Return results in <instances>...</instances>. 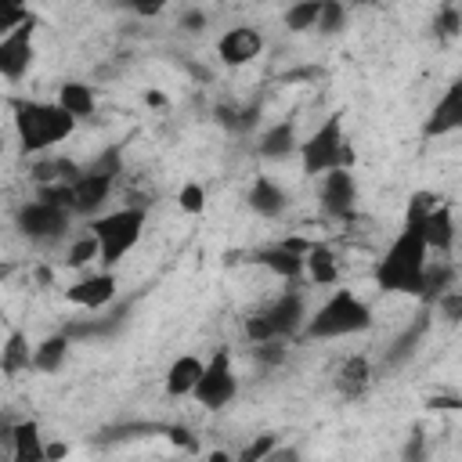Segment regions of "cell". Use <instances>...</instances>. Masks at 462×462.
<instances>
[{"instance_id":"1","label":"cell","mask_w":462,"mask_h":462,"mask_svg":"<svg viewBox=\"0 0 462 462\" xmlns=\"http://www.w3.org/2000/svg\"><path fill=\"white\" fill-rule=\"evenodd\" d=\"M426 267H430V245H426L419 224H404L375 263V285L383 292L422 296Z\"/></svg>"},{"instance_id":"2","label":"cell","mask_w":462,"mask_h":462,"mask_svg":"<svg viewBox=\"0 0 462 462\" xmlns=\"http://www.w3.org/2000/svg\"><path fill=\"white\" fill-rule=\"evenodd\" d=\"M14 130L25 152H43L61 144L76 130V116L58 101H14Z\"/></svg>"},{"instance_id":"3","label":"cell","mask_w":462,"mask_h":462,"mask_svg":"<svg viewBox=\"0 0 462 462\" xmlns=\"http://www.w3.org/2000/svg\"><path fill=\"white\" fill-rule=\"evenodd\" d=\"M368 325H372L368 303L350 289H336L314 314H307L303 336L307 339H343V336L365 332Z\"/></svg>"},{"instance_id":"4","label":"cell","mask_w":462,"mask_h":462,"mask_svg":"<svg viewBox=\"0 0 462 462\" xmlns=\"http://www.w3.org/2000/svg\"><path fill=\"white\" fill-rule=\"evenodd\" d=\"M354 162H357V155H354V144L343 134V116L339 112H332L307 141H300V166H303L307 177H321L332 166L354 170Z\"/></svg>"},{"instance_id":"5","label":"cell","mask_w":462,"mask_h":462,"mask_svg":"<svg viewBox=\"0 0 462 462\" xmlns=\"http://www.w3.org/2000/svg\"><path fill=\"white\" fill-rule=\"evenodd\" d=\"M90 231L101 242V267H116L141 238L144 231V209L141 206H123L112 213H101L90 220Z\"/></svg>"},{"instance_id":"6","label":"cell","mask_w":462,"mask_h":462,"mask_svg":"<svg viewBox=\"0 0 462 462\" xmlns=\"http://www.w3.org/2000/svg\"><path fill=\"white\" fill-rule=\"evenodd\" d=\"M238 393V375H235V361H231V350L227 346H217L209 357H206V368H202V379L195 386V401L206 408V411H220L235 401Z\"/></svg>"},{"instance_id":"7","label":"cell","mask_w":462,"mask_h":462,"mask_svg":"<svg viewBox=\"0 0 462 462\" xmlns=\"http://www.w3.org/2000/svg\"><path fill=\"white\" fill-rule=\"evenodd\" d=\"M14 220H18V231L25 238H32V242H54V238H61L69 231L72 209L54 206L47 199H36V202H25Z\"/></svg>"},{"instance_id":"8","label":"cell","mask_w":462,"mask_h":462,"mask_svg":"<svg viewBox=\"0 0 462 462\" xmlns=\"http://www.w3.org/2000/svg\"><path fill=\"white\" fill-rule=\"evenodd\" d=\"M32 25L36 18H29L25 25H18L14 32L0 36V72L7 83H18L29 69H32Z\"/></svg>"},{"instance_id":"9","label":"cell","mask_w":462,"mask_h":462,"mask_svg":"<svg viewBox=\"0 0 462 462\" xmlns=\"http://www.w3.org/2000/svg\"><path fill=\"white\" fill-rule=\"evenodd\" d=\"M357 206V180L354 170L346 166H332L328 173H321V209L336 220H346Z\"/></svg>"},{"instance_id":"10","label":"cell","mask_w":462,"mask_h":462,"mask_svg":"<svg viewBox=\"0 0 462 462\" xmlns=\"http://www.w3.org/2000/svg\"><path fill=\"white\" fill-rule=\"evenodd\" d=\"M455 130H462V76L451 79L444 87V94L433 101V108L422 123V137H448Z\"/></svg>"},{"instance_id":"11","label":"cell","mask_w":462,"mask_h":462,"mask_svg":"<svg viewBox=\"0 0 462 462\" xmlns=\"http://www.w3.org/2000/svg\"><path fill=\"white\" fill-rule=\"evenodd\" d=\"M112 184H116L112 173H101V170L83 166V173L72 180V213H79V217H94V213L108 202Z\"/></svg>"},{"instance_id":"12","label":"cell","mask_w":462,"mask_h":462,"mask_svg":"<svg viewBox=\"0 0 462 462\" xmlns=\"http://www.w3.org/2000/svg\"><path fill=\"white\" fill-rule=\"evenodd\" d=\"M260 51H263V32L253 29V25H231V29L217 40V54H220V61L231 65V69L249 65L253 58H260Z\"/></svg>"},{"instance_id":"13","label":"cell","mask_w":462,"mask_h":462,"mask_svg":"<svg viewBox=\"0 0 462 462\" xmlns=\"http://www.w3.org/2000/svg\"><path fill=\"white\" fill-rule=\"evenodd\" d=\"M65 296H69V303L87 307V310L108 307L112 296H116V274H112V267H101V271H94V274H83L79 282H72V285L65 289Z\"/></svg>"},{"instance_id":"14","label":"cell","mask_w":462,"mask_h":462,"mask_svg":"<svg viewBox=\"0 0 462 462\" xmlns=\"http://www.w3.org/2000/svg\"><path fill=\"white\" fill-rule=\"evenodd\" d=\"M263 314H267V321H271V328H274L278 339H285V336H303L307 307H303V296H300L296 289H289V292H282L274 303H267Z\"/></svg>"},{"instance_id":"15","label":"cell","mask_w":462,"mask_h":462,"mask_svg":"<svg viewBox=\"0 0 462 462\" xmlns=\"http://www.w3.org/2000/svg\"><path fill=\"white\" fill-rule=\"evenodd\" d=\"M4 444H7V455L14 462H43L47 458V444L40 440V426L32 419L7 422L4 426Z\"/></svg>"},{"instance_id":"16","label":"cell","mask_w":462,"mask_h":462,"mask_svg":"<svg viewBox=\"0 0 462 462\" xmlns=\"http://www.w3.org/2000/svg\"><path fill=\"white\" fill-rule=\"evenodd\" d=\"M419 231H422L430 253H448V249L455 245V231H458L451 206H448V202H437V209L419 224Z\"/></svg>"},{"instance_id":"17","label":"cell","mask_w":462,"mask_h":462,"mask_svg":"<svg viewBox=\"0 0 462 462\" xmlns=\"http://www.w3.org/2000/svg\"><path fill=\"white\" fill-rule=\"evenodd\" d=\"M202 368H206V361L195 357V354L173 357V365L166 368V393L170 397H191L199 379H202Z\"/></svg>"},{"instance_id":"18","label":"cell","mask_w":462,"mask_h":462,"mask_svg":"<svg viewBox=\"0 0 462 462\" xmlns=\"http://www.w3.org/2000/svg\"><path fill=\"white\" fill-rule=\"evenodd\" d=\"M256 152L263 159H289L292 152H300V137H296V123L292 119H278L260 134Z\"/></svg>"},{"instance_id":"19","label":"cell","mask_w":462,"mask_h":462,"mask_svg":"<svg viewBox=\"0 0 462 462\" xmlns=\"http://www.w3.org/2000/svg\"><path fill=\"white\" fill-rule=\"evenodd\" d=\"M303 274L314 285H336L339 282V256L332 245L325 242H310V249L303 253Z\"/></svg>"},{"instance_id":"20","label":"cell","mask_w":462,"mask_h":462,"mask_svg":"<svg viewBox=\"0 0 462 462\" xmlns=\"http://www.w3.org/2000/svg\"><path fill=\"white\" fill-rule=\"evenodd\" d=\"M245 202H249V209L253 213H260V217H267V220H274V217H282L285 213V191H282V184H274L271 177H256L253 180V188H249V195H245Z\"/></svg>"},{"instance_id":"21","label":"cell","mask_w":462,"mask_h":462,"mask_svg":"<svg viewBox=\"0 0 462 462\" xmlns=\"http://www.w3.org/2000/svg\"><path fill=\"white\" fill-rule=\"evenodd\" d=\"M256 263L267 267V271H274L278 278H300V274H303V253L292 249L289 242L260 249V253H256Z\"/></svg>"},{"instance_id":"22","label":"cell","mask_w":462,"mask_h":462,"mask_svg":"<svg viewBox=\"0 0 462 462\" xmlns=\"http://www.w3.org/2000/svg\"><path fill=\"white\" fill-rule=\"evenodd\" d=\"M368 383H372V365H368V357H361V354H354V357H346L343 365H339V372H336V390L350 401V397H361L365 390H368Z\"/></svg>"},{"instance_id":"23","label":"cell","mask_w":462,"mask_h":462,"mask_svg":"<svg viewBox=\"0 0 462 462\" xmlns=\"http://www.w3.org/2000/svg\"><path fill=\"white\" fill-rule=\"evenodd\" d=\"M58 105L69 108L76 119H87V116H94L97 97H94V87H87L83 79H65L58 87Z\"/></svg>"},{"instance_id":"24","label":"cell","mask_w":462,"mask_h":462,"mask_svg":"<svg viewBox=\"0 0 462 462\" xmlns=\"http://www.w3.org/2000/svg\"><path fill=\"white\" fill-rule=\"evenodd\" d=\"M0 368H4L7 379L18 375L22 368H32V350H29V336L25 332H18V328L7 332V339L0 346Z\"/></svg>"},{"instance_id":"25","label":"cell","mask_w":462,"mask_h":462,"mask_svg":"<svg viewBox=\"0 0 462 462\" xmlns=\"http://www.w3.org/2000/svg\"><path fill=\"white\" fill-rule=\"evenodd\" d=\"M65 357H69V336L54 332L32 346V372H58L65 365Z\"/></svg>"},{"instance_id":"26","label":"cell","mask_w":462,"mask_h":462,"mask_svg":"<svg viewBox=\"0 0 462 462\" xmlns=\"http://www.w3.org/2000/svg\"><path fill=\"white\" fill-rule=\"evenodd\" d=\"M90 263H101V242H97L94 231L72 238V245H69V253H65V267L83 271V267H90Z\"/></svg>"},{"instance_id":"27","label":"cell","mask_w":462,"mask_h":462,"mask_svg":"<svg viewBox=\"0 0 462 462\" xmlns=\"http://www.w3.org/2000/svg\"><path fill=\"white\" fill-rule=\"evenodd\" d=\"M318 14H321V0H296L285 11V29L289 32H310V29H318Z\"/></svg>"},{"instance_id":"28","label":"cell","mask_w":462,"mask_h":462,"mask_svg":"<svg viewBox=\"0 0 462 462\" xmlns=\"http://www.w3.org/2000/svg\"><path fill=\"white\" fill-rule=\"evenodd\" d=\"M346 25V4L343 0H321V14H318V32L321 36H336Z\"/></svg>"},{"instance_id":"29","label":"cell","mask_w":462,"mask_h":462,"mask_svg":"<svg viewBox=\"0 0 462 462\" xmlns=\"http://www.w3.org/2000/svg\"><path fill=\"white\" fill-rule=\"evenodd\" d=\"M437 195L433 191H411V199H408V206H404V224H422L433 209H437Z\"/></svg>"},{"instance_id":"30","label":"cell","mask_w":462,"mask_h":462,"mask_svg":"<svg viewBox=\"0 0 462 462\" xmlns=\"http://www.w3.org/2000/svg\"><path fill=\"white\" fill-rule=\"evenodd\" d=\"M433 32H437L440 40H455V36L462 32V11L451 7V4H444V7L437 11V18H433Z\"/></svg>"},{"instance_id":"31","label":"cell","mask_w":462,"mask_h":462,"mask_svg":"<svg viewBox=\"0 0 462 462\" xmlns=\"http://www.w3.org/2000/svg\"><path fill=\"white\" fill-rule=\"evenodd\" d=\"M451 282V267L433 260V267H426V282H422V300H437Z\"/></svg>"},{"instance_id":"32","label":"cell","mask_w":462,"mask_h":462,"mask_svg":"<svg viewBox=\"0 0 462 462\" xmlns=\"http://www.w3.org/2000/svg\"><path fill=\"white\" fill-rule=\"evenodd\" d=\"M177 206H180L184 213L199 217V213L206 209V188H202V184H195V180L180 184V191H177Z\"/></svg>"},{"instance_id":"33","label":"cell","mask_w":462,"mask_h":462,"mask_svg":"<svg viewBox=\"0 0 462 462\" xmlns=\"http://www.w3.org/2000/svg\"><path fill=\"white\" fill-rule=\"evenodd\" d=\"M274 448H278V433H263V437H256L249 448H242L238 458H242V462H263V458L274 455Z\"/></svg>"},{"instance_id":"34","label":"cell","mask_w":462,"mask_h":462,"mask_svg":"<svg viewBox=\"0 0 462 462\" xmlns=\"http://www.w3.org/2000/svg\"><path fill=\"white\" fill-rule=\"evenodd\" d=\"M437 310H440L444 321L458 325V321H462V289H444V292L437 296Z\"/></svg>"},{"instance_id":"35","label":"cell","mask_w":462,"mask_h":462,"mask_svg":"<svg viewBox=\"0 0 462 462\" xmlns=\"http://www.w3.org/2000/svg\"><path fill=\"white\" fill-rule=\"evenodd\" d=\"M130 11H137V14H144V18H155V14H162L166 11V0H123Z\"/></svg>"},{"instance_id":"36","label":"cell","mask_w":462,"mask_h":462,"mask_svg":"<svg viewBox=\"0 0 462 462\" xmlns=\"http://www.w3.org/2000/svg\"><path fill=\"white\" fill-rule=\"evenodd\" d=\"M180 29H188V32L206 29V14H202V11H184V14H180Z\"/></svg>"},{"instance_id":"37","label":"cell","mask_w":462,"mask_h":462,"mask_svg":"<svg viewBox=\"0 0 462 462\" xmlns=\"http://www.w3.org/2000/svg\"><path fill=\"white\" fill-rule=\"evenodd\" d=\"M65 455H69L65 444H47V458H65Z\"/></svg>"}]
</instances>
